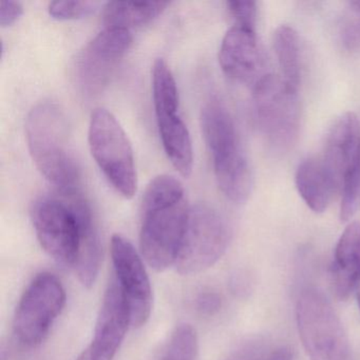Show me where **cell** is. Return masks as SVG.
Listing matches in <instances>:
<instances>
[{
  "mask_svg": "<svg viewBox=\"0 0 360 360\" xmlns=\"http://www.w3.org/2000/svg\"><path fill=\"white\" fill-rule=\"evenodd\" d=\"M168 5V1H109L103 10V22L105 28L130 31L157 18Z\"/></svg>",
  "mask_w": 360,
  "mask_h": 360,
  "instance_id": "ac0fdd59",
  "label": "cell"
},
{
  "mask_svg": "<svg viewBox=\"0 0 360 360\" xmlns=\"http://www.w3.org/2000/svg\"><path fill=\"white\" fill-rule=\"evenodd\" d=\"M200 120L221 191L231 201L245 202L252 193V170L231 112L222 101L212 98L204 104Z\"/></svg>",
  "mask_w": 360,
  "mask_h": 360,
  "instance_id": "277c9868",
  "label": "cell"
},
{
  "mask_svg": "<svg viewBox=\"0 0 360 360\" xmlns=\"http://www.w3.org/2000/svg\"><path fill=\"white\" fill-rule=\"evenodd\" d=\"M33 226L41 248L63 265L75 266L84 233L96 225L91 208L79 189L56 191L33 203Z\"/></svg>",
  "mask_w": 360,
  "mask_h": 360,
  "instance_id": "3957f363",
  "label": "cell"
},
{
  "mask_svg": "<svg viewBox=\"0 0 360 360\" xmlns=\"http://www.w3.org/2000/svg\"><path fill=\"white\" fill-rule=\"evenodd\" d=\"M132 44L131 31L104 28L79 52L75 75L85 96L103 91Z\"/></svg>",
  "mask_w": 360,
  "mask_h": 360,
  "instance_id": "30bf717a",
  "label": "cell"
},
{
  "mask_svg": "<svg viewBox=\"0 0 360 360\" xmlns=\"http://www.w3.org/2000/svg\"><path fill=\"white\" fill-rule=\"evenodd\" d=\"M25 130L33 162L56 191L79 189V166L71 149L68 121L60 105L51 101L35 105Z\"/></svg>",
  "mask_w": 360,
  "mask_h": 360,
  "instance_id": "7a4b0ae2",
  "label": "cell"
},
{
  "mask_svg": "<svg viewBox=\"0 0 360 360\" xmlns=\"http://www.w3.org/2000/svg\"><path fill=\"white\" fill-rule=\"evenodd\" d=\"M295 182L299 195L316 214L326 210L337 191L330 172L320 159L303 161L297 168Z\"/></svg>",
  "mask_w": 360,
  "mask_h": 360,
  "instance_id": "e0dca14e",
  "label": "cell"
},
{
  "mask_svg": "<svg viewBox=\"0 0 360 360\" xmlns=\"http://www.w3.org/2000/svg\"><path fill=\"white\" fill-rule=\"evenodd\" d=\"M110 246L115 279L127 299L131 326L140 328L146 323L153 309V290L148 274L140 255L123 236H113Z\"/></svg>",
  "mask_w": 360,
  "mask_h": 360,
  "instance_id": "8fae6325",
  "label": "cell"
},
{
  "mask_svg": "<svg viewBox=\"0 0 360 360\" xmlns=\"http://www.w3.org/2000/svg\"><path fill=\"white\" fill-rule=\"evenodd\" d=\"M100 6L101 3L92 0H58L49 4L48 11L50 15L58 20H73L89 15Z\"/></svg>",
  "mask_w": 360,
  "mask_h": 360,
  "instance_id": "44dd1931",
  "label": "cell"
},
{
  "mask_svg": "<svg viewBox=\"0 0 360 360\" xmlns=\"http://www.w3.org/2000/svg\"><path fill=\"white\" fill-rule=\"evenodd\" d=\"M219 63L227 77L254 88L265 75L256 31L237 25L229 28L221 43Z\"/></svg>",
  "mask_w": 360,
  "mask_h": 360,
  "instance_id": "9a60e30c",
  "label": "cell"
},
{
  "mask_svg": "<svg viewBox=\"0 0 360 360\" xmlns=\"http://www.w3.org/2000/svg\"><path fill=\"white\" fill-rule=\"evenodd\" d=\"M321 160L336 191L360 176V121L355 113L347 112L336 120L326 136Z\"/></svg>",
  "mask_w": 360,
  "mask_h": 360,
  "instance_id": "4fadbf2b",
  "label": "cell"
},
{
  "mask_svg": "<svg viewBox=\"0 0 360 360\" xmlns=\"http://www.w3.org/2000/svg\"><path fill=\"white\" fill-rule=\"evenodd\" d=\"M24 8L22 4L15 0H1L0 1V25L10 26L22 16Z\"/></svg>",
  "mask_w": 360,
  "mask_h": 360,
  "instance_id": "cb8c5ba5",
  "label": "cell"
},
{
  "mask_svg": "<svg viewBox=\"0 0 360 360\" xmlns=\"http://www.w3.org/2000/svg\"><path fill=\"white\" fill-rule=\"evenodd\" d=\"M357 301H358V305H359L360 309V286L358 288L357 290Z\"/></svg>",
  "mask_w": 360,
  "mask_h": 360,
  "instance_id": "83f0119b",
  "label": "cell"
},
{
  "mask_svg": "<svg viewBox=\"0 0 360 360\" xmlns=\"http://www.w3.org/2000/svg\"><path fill=\"white\" fill-rule=\"evenodd\" d=\"M333 285L340 299L360 286V222L349 223L337 242L332 266Z\"/></svg>",
  "mask_w": 360,
  "mask_h": 360,
  "instance_id": "2e32d148",
  "label": "cell"
},
{
  "mask_svg": "<svg viewBox=\"0 0 360 360\" xmlns=\"http://www.w3.org/2000/svg\"><path fill=\"white\" fill-rule=\"evenodd\" d=\"M198 349L199 345L195 328L191 324H181L170 336L160 360H195Z\"/></svg>",
  "mask_w": 360,
  "mask_h": 360,
  "instance_id": "ffe728a7",
  "label": "cell"
},
{
  "mask_svg": "<svg viewBox=\"0 0 360 360\" xmlns=\"http://www.w3.org/2000/svg\"><path fill=\"white\" fill-rule=\"evenodd\" d=\"M195 305L202 315L212 316L218 313L219 309L222 307V299L218 292L205 290L197 297Z\"/></svg>",
  "mask_w": 360,
  "mask_h": 360,
  "instance_id": "603a6c76",
  "label": "cell"
},
{
  "mask_svg": "<svg viewBox=\"0 0 360 360\" xmlns=\"http://www.w3.org/2000/svg\"><path fill=\"white\" fill-rule=\"evenodd\" d=\"M274 50L279 65L280 77L284 83L298 91L301 79L300 44L294 28L282 25L274 33Z\"/></svg>",
  "mask_w": 360,
  "mask_h": 360,
  "instance_id": "d6986e66",
  "label": "cell"
},
{
  "mask_svg": "<svg viewBox=\"0 0 360 360\" xmlns=\"http://www.w3.org/2000/svg\"><path fill=\"white\" fill-rule=\"evenodd\" d=\"M229 14L235 25L256 31L257 4L252 0H235L227 3Z\"/></svg>",
  "mask_w": 360,
  "mask_h": 360,
  "instance_id": "7402d4cb",
  "label": "cell"
},
{
  "mask_svg": "<svg viewBox=\"0 0 360 360\" xmlns=\"http://www.w3.org/2000/svg\"><path fill=\"white\" fill-rule=\"evenodd\" d=\"M158 127L164 150L182 176H191L193 149L188 128L179 115V91L164 89L153 94Z\"/></svg>",
  "mask_w": 360,
  "mask_h": 360,
  "instance_id": "5bb4252c",
  "label": "cell"
},
{
  "mask_svg": "<svg viewBox=\"0 0 360 360\" xmlns=\"http://www.w3.org/2000/svg\"><path fill=\"white\" fill-rule=\"evenodd\" d=\"M296 320L309 360H354L340 318L321 292L309 288L301 292Z\"/></svg>",
  "mask_w": 360,
  "mask_h": 360,
  "instance_id": "5b68a950",
  "label": "cell"
},
{
  "mask_svg": "<svg viewBox=\"0 0 360 360\" xmlns=\"http://www.w3.org/2000/svg\"><path fill=\"white\" fill-rule=\"evenodd\" d=\"M349 28L345 32V41L349 47H360V27L357 25H349Z\"/></svg>",
  "mask_w": 360,
  "mask_h": 360,
  "instance_id": "d4e9b609",
  "label": "cell"
},
{
  "mask_svg": "<svg viewBox=\"0 0 360 360\" xmlns=\"http://www.w3.org/2000/svg\"><path fill=\"white\" fill-rule=\"evenodd\" d=\"M231 231L222 214L207 204L191 207L186 231L176 258L182 275L201 273L216 264L226 252Z\"/></svg>",
  "mask_w": 360,
  "mask_h": 360,
  "instance_id": "ba28073f",
  "label": "cell"
},
{
  "mask_svg": "<svg viewBox=\"0 0 360 360\" xmlns=\"http://www.w3.org/2000/svg\"><path fill=\"white\" fill-rule=\"evenodd\" d=\"M294 359V353L292 349L288 347H280L274 349L266 359L264 360H292Z\"/></svg>",
  "mask_w": 360,
  "mask_h": 360,
  "instance_id": "484cf974",
  "label": "cell"
},
{
  "mask_svg": "<svg viewBox=\"0 0 360 360\" xmlns=\"http://www.w3.org/2000/svg\"><path fill=\"white\" fill-rule=\"evenodd\" d=\"M252 89L255 117L263 138L274 150H288L300 129L298 91L274 75H265Z\"/></svg>",
  "mask_w": 360,
  "mask_h": 360,
  "instance_id": "52a82bcc",
  "label": "cell"
},
{
  "mask_svg": "<svg viewBox=\"0 0 360 360\" xmlns=\"http://www.w3.org/2000/svg\"><path fill=\"white\" fill-rule=\"evenodd\" d=\"M66 292L62 282L50 273L34 278L20 298L14 316V336L22 347L34 349L47 336L62 313Z\"/></svg>",
  "mask_w": 360,
  "mask_h": 360,
  "instance_id": "9c48e42d",
  "label": "cell"
},
{
  "mask_svg": "<svg viewBox=\"0 0 360 360\" xmlns=\"http://www.w3.org/2000/svg\"><path fill=\"white\" fill-rule=\"evenodd\" d=\"M90 150L115 191L123 197L136 193L138 176L131 143L117 117L107 109H94L88 132Z\"/></svg>",
  "mask_w": 360,
  "mask_h": 360,
  "instance_id": "8992f818",
  "label": "cell"
},
{
  "mask_svg": "<svg viewBox=\"0 0 360 360\" xmlns=\"http://www.w3.org/2000/svg\"><path fill=\"white\" fill-rule=\"evenodd\" d=\"M191 207L182 183L174 176L160 174L147 186L142 201L140 246L145 260L155 271L176 263Z\"/></svg>",
  "mask_w": 360,
  "mask_h": 360,
  "instance_id": "6da1fadb",
  "label": "cell"
},
{
  "mask_svg": "<svg viewBox=\"0 0 360 360\" xmlns=\"http://www.w3.org/2000/svg\"><path fill=\"white\" fill-rule=\"evenodd\" d=\"M131 324L129 305L117 279L104 295L89 347L77 360H112Z\"/></svg>",
  "mask_w": 360,
  "mask_h": 360,
  "instance_id": "7c38bea8",
  "label": "cell"
},
{
  "mask_svg": "<svg viewBox=\"0 0 360 360\" xmlns=\"http://www.w3.org/2000/svg\"><path fill=\"white\" fill-rule=\"evenodd\" d=\"M352 6H354L355 9L360 12V1H355V3H352Z\"/></svg>",
  "mask_w": 360,
  "mask_h": 360,
  "instance_id": "4316f807",
  "label": "cell"
}]
</instances>
